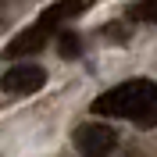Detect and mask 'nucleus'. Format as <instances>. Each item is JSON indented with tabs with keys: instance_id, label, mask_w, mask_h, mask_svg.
Listing matches in <instances>:
<instances>
[{
	"instance_id": "obj_4",
	"label": "nucleus",
	"mask_w": 157,
	"mask_h": 157,
	"mask_svg": "<svg viewBox=\"0 0 157 157\" xmlns=\"http://www.w3.org/2000/svg\"><path fill=\"white\" fill-rule=\"evenodd\" d=\"M47 36H50V25H43V21H36V25H29V29H21L14 39H7V47L0 50L7 61H18V57H29V54H39V50L47 47Z\"/></svg>"
},
{
	"instance_id": "obj_3",
	"label": "nucleus",
	"mask_w": 157,
	"mask_h": 157,
	"mask_svg": "<svg viewBox=\"0 0 157 157\" xmlns=\"http://www.w3.org/2000/svg\"><path fill=\"white\" fill-rule=\"evenodd\" d=\"M47 86V71L39 68V64H11L4 75H0V89L11 93V97H32L39 89Z\"/></svg>"
},
{
	"instance_id": "obj_1",
	"label": "nucleus",
	"mask_w": 157,
	"mask_h": 157,
	"mask_svg": "<svg viewBox=\"0 0 157 157\" xmlns=\"http://www.w3.org/2000/svg\"><path fill=\"white\" fill-rule=\"evenodd\" d=\"M89 107H93V114L125 118L132 125L154 128L157 125V82L154 78H128L121 86H111L107 93H100Z\"/></svg>"
},
{
	"instance_id": "obj_7",
	"label": "nucleus",
	"mask_w": 157,
	"mask_h": 157,
	"mask_svg": "<svg viewBox=\"0 0 157 157\" xmlns=\"http://www.w3.org/2000/svg\"><path fill=\"white\" fill-rule=\"evenodd\" d=\"M57 50H61V57H64V61H75L78 54H82V39H78L75 32H61Z\"/></svg>"
},
{
	"instance_id": "obj_5",
	"label": "nucleus",
	"mask_w": 157,
	"mask_h": 157,
	"mask_svg": "<svg viewBox=\"0 0 157 157\" xmlns=\"http://www.w3.org/2000/svg\"><path fill=\"white\" fill-rule=\"evenodd\" d=\"M93 4H97V0H54V4H50V7L43 11L36 21H43V25H50V29H54V25H57V21H64V18H78V14H86Z\"/></svg>"
},
{
	"instance_id": "obj_6",
	"label": "nucleus",
	"mask_w": 157,
	"mask_h": 157,
	"mask_svg": "<svg viewBox=\"0 0 157 157\" xmlns=\"http://www.w3.org/2000/svg\"><path fill=\"white\" fill-rule=\"evenodd\" d=\"M125 14L132 21H143V25H157V0H136L125 7Z\"/></svg>"
},
{
	"instance_id": "obj_2",
	"label": "nucleus",
	"mask_w": 157,
	"mask_h": 157,
	"mask_svg": "<svg viewBox=\"0 0 157 157\" xmlns=\"http://www.w3.org/2000/svg\"><path fill=\"white\" fill-rule=\"evenodd\" d=\"M71 139H75V150L82 157H107L111 150L118 147V132L111 125H104V121H86V125H78L75 132H71Z\"/></svg>"
}]
</instances>
